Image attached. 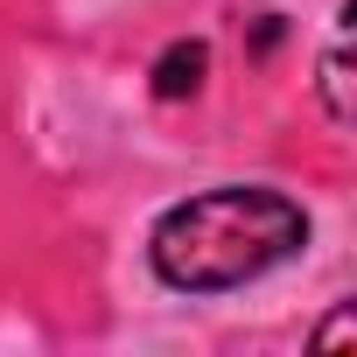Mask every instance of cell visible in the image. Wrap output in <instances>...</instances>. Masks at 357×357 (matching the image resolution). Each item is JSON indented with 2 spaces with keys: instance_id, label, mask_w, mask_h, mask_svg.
<instances>
[{
  "instance_id": "3",
  "label": "cell",
  "mask_w": 357,
  "mask_h": 357,
  "mask_svg": "<svg viewBox=\"0 0 357 357\" xmlns=\"http://www.w3.org/2000/svg\"><path fill=\"white\" fill-rule=\"evenodd\" d=\"M322 91H329V119L343 126V119H350V98H343V43H336L329 63H322Z\"/></svg>"
},
{
  "instance_id": "2",
  "label": "cell",
  "mask_w": 357,
  "mask_h": 357,
  "mask_svg": "<svg viewBox=\"0 0 357 357\" xmlns=\"http://www.w3.org/2000/svg\"><path fill=\"white\" fill-rule=\"evenodd\" d=\"M204 84V43H175L161 63H154V91L161 98H183V91H197Z\"/></svg>"
},
{
  "instance_id": "1",
  "label": "cell",
  "mask_w": 357,
  "mask_h": 357,
  "mask_svg": "<svg viewBox=\"0 0 357 357\" xmlns=\"http://www.w3.org/2000/svg\"><path fill=\"white\" fill-rule=\"evenodd\" d=\"M308 238V211L280 190L259 183H231V190H204L190 204H175L154 225V273L183 294H225L259 280L266 266H280L287 252H301Z\"/></svg>"
}]
</instances>
